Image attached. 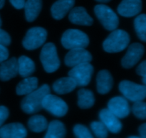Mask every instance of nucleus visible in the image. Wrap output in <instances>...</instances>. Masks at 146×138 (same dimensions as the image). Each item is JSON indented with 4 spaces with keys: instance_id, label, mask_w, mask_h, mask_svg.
Segmentation results:
<instances>
[{
    "instance_id": "nucleus-2",
    "label": "nucleus",
    "mask_w": 146,
    "mask_h": 138,
    "mask_svg": "<svg viewBox=\"0 0 146 138\" xmlns=\"http://www.w3.org/2000/svg\"><path fill=\"white\" fill-rule=\"evenodd\" d=\"M130 37L123 30H113L103 43L104 50L108 52H118L128 47Z\"/></svg>"
},
{
    "instance_id": "nucleus-3",
    "label": "nucleus",
    "mask_w": 146,
    "mask_h": 138,
    "mask_svg": "<svg viewBox=\"0 0 146 138\" xmlns=\"http://www.w3.org/2000/svg\"><path fill=\"white\" fill-rule=\"evenodd\" d=\"M61 43L66 49L85 48L89 44V38L85 33L80 30L68 29L62 35Z\"/></svg>"
},
{
    "instance_id": "nucleus-38",
    "label": "nucleus",
    "mask_w": 146,
    "mask_h": 138,
    "mask_svg": "<svg viewBox=\"0 0 146 138\" xmlns=\"http://www.w3.org/2000/svg\"><path fill=\"white\" fill-rule=\"evenodd\" d=\"M96 1H98V2L106 3V2H108V1H111V0H96Z\"/></svg>"
},
{
    "instance_id": "nucleus-12",
    "label": "nucleus",
    "mask_w": 146,
    "mask_h": 138,
    "mask_svg": "<svg viewBox=\"0 0 146 138\" xmlns=\"http://www.w3.org/2000/svg\"><path fill=\"white\" fill-rule=\"evenodd\" d=\"M108 109L118 118H124L130 113V107L125 98L116 96L109 101Z\"/></svg>"
},
{
    "instance_id": "nucleus-16",
    "label": "nucleus",
    "mask_w": 146,
    "mask_h": 138,
    "mask_svg": "<svg viewBox=\"0 0 146 138\" xmlns=\"http://www.w3.org/2000/svg\"><path fill=\"white\" fill-rule=\"evenodd\" d=\"M18 74V61L16 58H11L0 63V79L8 81Z\"/></svg>"
},
{
    "instance_id": "nucleus-29",
    "label": "nucleus",
    "mask_w": 146,
    "mask_h": 138,
    "mask_svg": "<svg viewBox=\"0 0 146 138\" xmlns=\"http://www.w3.org/2000/svg\"><path fill=\"white\" fill-rule=\"evenodd\" d=\"M132 111L138 118L141 120L146 118V103L143 101H135L132 107Z\"/></svg>"
},
{
    "instance_id": "nucleus-37",
    "label": "nucleus",
    "mask_w": 146,
    "mask_h": 138,
    "mask_svg": "<svg viewBox=\"0 0 146 138\" xmlns=\"http://www.w3.org/2000/svg\"><path fill=\"white\" fill-rule=\"evenodd\" d=\"M4 2H5V0H0V9L4 7Z\"/></svg>"
},
{
    "instance_id": "nucleus-24",
    "label": "nucleus",
    "mask_w": 146,
    "mask_h": 138,
    "mask_svg": "<svg viewBox=\"0 0 146 138\" xmlns=\"http://www.w3.org/2000/svg\"><path fill=\"white\" fill-rule=\"evenodd\" d=\"M46 138H61L66 135V128L64 125L58 120H53L47 127Z\"/></svg>"
},
{
    "instance_id": "nucleus-18",
    "label": "nucleus",
    "mask_w": 146,
    "mask_h": 138,
    "mask_svg": "<svg viewBox=\"0 0 146 138\" xmlns=\"http://www.w3.org/2000/svg\"><path fill=\"white\" fill-rule=\"evenodd\" d=\"M75 0H58L54 3L51 8L53 18L60 20L64 18L67 13L73 8Z\"/></svg>"
},
{
    "instance_id": "nucleus-10",
    "label": "nucleus",
    "mask_w": 146,
    "mask_h": 138,
    "mask_svg": "<svg viewBox=\"0 0 146 138\" xmlns=\"http://www.w3.org/2000/svg\"><path fill=\"white\" fill-rule=\"evenodd\" d=\"M92 60L91 53L83 48H74L70 50L65 57V64L66 66L73 67L84 62H90Z\"/></svg>"
},
{
    "instance_id": "nucleus-36",
    "label": "nucleus",
    "mask_w": 146,
    "mask_h": 138,
    "mask_svg": "<svg viewBox=\"0 0 146 138\" xmlns=\"http://www.w3.org/2000/svg\"><path fill=\"white\" fill-rule=\"evenodd\" d=\"M139 133L140 137L142 138L146 137V123H143L141 125L139 128Z\"/></svg>"
},
{
    "instance_id": "nucleus-39",
    "label": "nucleus",
    "mask_w": 146,
    "mask_h": 138,
    "mask_svg": "<svg viewBox=\"0 0 146 138\" xmlns=\"http://www.w3.org/2000/svg\"><path fill=\"white\" fill-rule=\"evenodd\" d=\"M130 137L131 138H138V137H137V136H131Z\"/></svg>"
},
{
    "instance_id": "nucleus-30",
    "label": "nucleus",
    "mask_w": 146,
    "mask_h": 138,
    "mask_svg": "<svg viewBox=\"0 0 146 138\" xmlns=\"http://www.w3.org/2000/svg\"><path fill=\"white\" fill-rule=\"evenodd\" d=\"M74 133L76 137L78 138H92L93 135L86 126L83 125H76L74 128Z\"/></svg>"
},
{
    "instance_id": "nucleus-31",
    "label": "nucleus",
    "mask_w": 146,
    "mask_h": 138,
    "mask_svg": "<svg viewBox=\"0 0 146 138\" xmlns=\"http://www.w3.org/2000/svg\"><path fill=\"white\" fill-rule=\"evenodd\" d=\"M11 43V38L9 35L4 30L0 28V45L8 46Z\"/></svg>"
},
{
    "instance_id": "nucleus-5",
    "label": "nucleus",
    "mask_w": 146,
    "mask_h": 138,
    "mask_svg": "<svg viewBox=\"0 0 146 138\" xmlns=\"http://www.w3.org/2000/svg\"><path fill=\"white\" fill-rule=\"evenodd\" d=\"M94 12L106 29L111 31L116 29L119 24L118 16L109 7L98 4L94 8Z\"/></svg>"
},
{
    "instance_id": "nucleus-28",
    "label": "nucleus",
    "mask_w": 146,
    "mask_h": 138,
    "mask_svg": "<svg viewBox=\"0 0 146 138\" xmlns=\"http://www.w3.org/2000/svg\"><path fill=\"white\" fill-rule=\"evenodd\" d=\"M91 128L97 137L105 138L108 135V129L101 121H94L91 123Z\"/></svg>"
},
{
    "instance_id": "nucleus-9",
    "label": "nucleus",
    "mask_w": 146,
    "mask_h": 138,
    "mask_svg": "<svg viewBox=\"0 0 146 138\" xmlns=\"http://www.w3.org/2000/svg\"><path fill=\"white\" fill-rule=\"evenodd\" d=\"M42 107L56 117H63L68 112L66 103L61 98L48 94L42 101Z\"/></svg>"
},
{
    "instance_id": "nucleus-22",
    "label": "nucleus",
    "mask_w": 146,
    "mask_h": 138,
    "mask_svg": "<svg viewBox=\"0 0 146 138\" xmlns=\"http://www.w3.org/2000/svg\"><path fill=\"white\" fill-rule=\"evenodd\" d=\"M38 87V79L36 77H26L18 84L16 92L18 95H27L36 90Z\"/></svg>"
},
{
    "instance_id": "nucleus-14",
    "label": "nucleus",
    "mask_w": 146,
    "mask_h": 138,
    "mask_svg": "<svg viewBox=\"0 0 146 138\" xmlns=\"http://www.w3.org/2000/svg\"><path fill=\"white\" fill-rule=\"evenodd\" d=\"M141 10V0H123L118 7V14L125 17H132L138 15Z\"/></svg>"
},
{
    "instance_id": "nucleus-17",
    "label": "nucleus",
    "mask_w": 146,
    "mask_h": 138,
    "mask_svg": "<svg viewBox=\"0 0 146 138\" xmlns=\"http://www.w3.org/2000/svg\"><path fill=\"white\" fill-rule=\"evenodd\" d=\"M68 18L71 23L77 25L91 26L94 22V20L88 15L86 9L81 7L72 9L70 11Z\"/></svg>"
},
{
    "instance_id": "nucleus-34",
    "label": "nucleus",
    "mask_w": 146,
    "mask_h": 138,
    "mask_svg": "<svg viewBox=\"0 0 146 138\" xmlns=\"http://www.w3.org/2000/svg\"><path fill=\"white\" fill-rule=\"evenodd\" d=\"M9 57V51L6 46L0 45V63L7 60Z\"/></svg>"
},
{
    "instance_id": "nucleus-33",
    "label": "nucleus",
    "mask_w": 146,
    "mask_h": 138,
    "mask_svg": "<svg viewBox=\"0 0 146 138\" xmlns=\"http://www.w3.org/2000/svg\"><path fill=\"white\" fill-rule=\"evenodd\" d=\"M9 116L8 109L5 106H0V127L2 126Z\"/></svg>"
},
{
    "instance_id": "nucleus-23",
    "label": "nucleus",
    "mask_w": 146,
    "mask_h": 138,
    "mask_svg": "<svg viewBox=\"0 0 146 138\" xmlns=\"http://www.w3.org/2000/svg\"><path fill=\"white\" fill-rule=\"evenodd\" d=\"M18 61V73L22 77H28L35 71V64L27 56H21Z\"/></svg>"
},
{
    "instance_id": "nucleus-15",
    "label": "nucleus",
    "mask_w": 146,
    "mask_h": 138,
    "mask_svg": "<svg viewBox=\"0 0 146 138\" xmlns=\"http://www.w3.org/2000/svg\"><path fill=\"white\" fill-rule=\"evenodd\" d=\"M99 118L101 121L111 133H118L122 129V124L118 118L108 109H105L101 110L99 113Z\"/></svg>"
},
{
    "instance_id": "nucleus-6",
    "label": "nucleus",
    "mask_w": 146,
    "mask_h": 138,
    "mask_svg": "<svg viewBox=\"0 0 146 138\" xmlns=\"http://www.w3.org/2000/svg\"><path fill=\"white\" fill-rule=\"evenodd\" d=\"M119 90L125 99L131 101L135 102L145 99V85L138 84L130 81L124 80L120 83Z\"/></svg>"
},
{
    "instance_id": "nucleus-40",
    "label": "nucleus",
    "mask_w": 146,
    "mask_h": 138,
    "mask_svg": "<svg viewBox=\"0 0 146 138\" xmlns=\"http://www.w3.org/2000/svg\"><path fill=\"white\" fill-rule=\"evenodd\" d=\"M1 26V18H0V26Z\"/></svg>"
},
{
    "instance_id": "nucleus-7",
    "label": "nucleus",
    "mask_w": 146,
    "mask_h": 138,
    "mask_svg": "<svg viewBox=\"0 0 146 138\" xmlns=\"http://www.w3.org/2000/svg\"><path fill=\"white\" fill-rule=\"evenodd\" d=\"M47 32L44 28L34 27L27 31L22 41L23 46L29 50L37 49L45 43Z\"/></svg>"
},
{
    "instance_id": "nucleus-13",
    "label": "nucleus",
    "mask_w": 146,
    "mask_h": 138,
    "mask_svg": "<svg viewBox=\"0 0 146 138\" xmlns=\"http://www.w3.org/2000/svg\"><path fill=\"white\" fill-rule=\"evenodd\" d=\"M27 135V129L19 123H9L0 128L1 138H24Z\"/></svg>"
},
{
    "instance_id": "nucleus-35",
    "label": "nucleus",
    "mask_w": 146,
    "mask_h": 138,
    "mask_svg": "<svg viewBox=\"0 0 146 138\" xmlns=\"http://www.w3.org/2000/svg\"><path fill=\"white\" fill-rule=\"evenodd\" d=\"M9 1L13 7H15L17 9H21L24 8L25 0H9Z\"/></svg>"
},
{
    "instance_id": "nucleus-26",
    "label": "nucleus",
    "mask_w": 146,
    "mask_h": 138,
    "mask_svg": "<svg viewBox=\"0 0 146 138\" xmlns=\"http://www.w3.org/2000/svg\"><path fill=\"white\" fill-rule=\"evenodd\" d=\"M28 126L31 131L34 133H41L48 127V122L45 117L40 115L34 116L29 118Z\"/></svg>"
},
{
    "instance_id": "nucleus-1",
    "label": "nucleus",
    "mask_w": 146,
    "mask_h": 138,
    "mask_svg": "<svg viewBox=\"0 0 146 138\" xmlns=\"http://www.w3.org/2000/svg\"><path fill=\"white\" fill-rule=\"evenodd\" d=\"M50 94V88L44 84L38 89L27 94L23 99L21 107L23 111L28 114H32L42 109V101L46 95Z\"/></svg>"
},
{
    "instance_id": "nucleus-27",
    "label": "nucleus",
    "mask_w": 146,
    "mask_h": 138,
    "mask_svg": "<svg viewBox=\"0 0 146 138\" xmlns=\"http://www.w3.org/2000/svg\"><path fill=\"white\" fill-rule=\"evenodd\" d=\"M135 29L138 38L143 42L146 41V16L143 14L138 15L134 21Z\"/></svg>"
},
{
    "instance_id": "nucleus-11",
    "label": "nucleus",
    "mask_w": 146,
    "mask_h": 138,
    "mask_svg": "<svg viewBox=\"0 0 146 138\" xmlns=\"http://www.w3.org/2000/svg\"><path fill=\"white\" fill-rule=\"evenodd\" d=\"M144 54V47L141 43H135L128 47L127 52L123 58L121 64L123 67L129 69L136 65Z\"/></svg>"
},
{
    "instance_id": "nucleus-19",
    "label": "nucleus",
    "mask_w": 146,
    "mask_h": 138,
    "mask_svg": "<svg viewBox=\"0 0 146 138\" xmlns=\"http://www.w3.org/2000/svg\"><path fill=\"white\" fill-rule=\"evenodd\" d=\"M97 91L101 94L108 93L112 89L113 77L108 70H101L97 75Z\"/></svg>"
},
{
    "instance_id": "nucleus-21",
    "label": "nucleus",
    "mask_w": 146,
    "mask_h": 138,
    "mask_svg": "<svg viewBox=\"0 0 146 138\" xmlns=\"http://www.w3.org/2000/svg\"><path fill=\"white\" fill-rule=\"evenodd\" d=\"M26 19L32 22L38 17L42 8V0H27L24 4Z\"/></svg>"
},
{
    "instance_id": "nucleus-20",
    "label": "nucleus",
    "mask_w": 146,
    "mask_h": 138,
    "mask_svg": "<svg viewBox=\"0 0 146 138\" xmlns=\"http://www.w3.org/2000/svg\"><path fill=\"white\" fill-rule=\"evenodd\" d=\"M77 86L76 83L71 77H63L56 81L53 84L54 91L58 94H66L71 92Z\"/></svg>"
},
{
    "instance_id": "nucleus-32",
    "label": "nucleus",
    "mask_w": 146,
    "mask_h": 138,
    "mask_svg": "<svg viewBox=\"0 0 146 138\" xmlns=\"http://www.w3.org/2000/svg\"><path fill=\"white\" fill-rule=\"evenodd\" d=\"M136 72L138 75L143 77V84H146V61L144 60L138 65L136 69Z\"/></svg>"
},
{
    "instance_id": "nucleus-8",
    "label": "nucleus",
    "mask_w": 146,
    "mask_h": 138,
    "mask_svg": "<svg viewBox=\"0 0 146 138\" xmlns=\"http://www.w3.org/2000/svg\"><path fill=\"white\" fill-rule=\"evenodd\" d=\"M94 72V67L89 62H84L73 67L68 76L74 79L77 86H85L89 84Z\"/></svg>"
},
{
    "instance_id": "nucleus-25",
    "label": "nucleus",
    "mask_w": 146,
    "mask_h": 138,
    "mask_svg": "<svg viewBox=\"0 0 146 138\" xmlns=\"http://www.w3.org/2000/svg\"><path fill=\"white\" fill-rule=\"evenodd\" d=\"M78 105L81 109H89L94 106L95 99L91 91L85 89H80L78 92Z\"/></svg>"
},
{
    "instance_id": "nucleus-4",
    "label": "nucleus",
    "mask_w": 146,
    "mask_h": 138,
    "mask_svg": "<svg viewBox=\"0 0 146 138\" xmlns=\"http://www.w3.org/2000/svg\"><path fill=\"white\" fill-rule=\"evenodd\" d=\"M40 60L44 69L48 73L56 71L60 67V60L56 48L52 43L45 44L40 53Z\"/></svg>"
}]
</instances>
